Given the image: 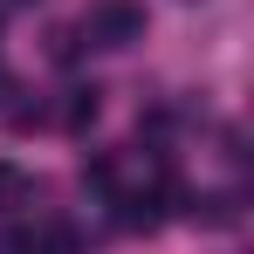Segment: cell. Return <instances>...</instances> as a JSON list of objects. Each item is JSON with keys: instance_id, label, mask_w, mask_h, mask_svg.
<instances>
[{"instance_id": "cell-1", "label": "cell", "mask_w": 254, "mask_h": 254, "mask_svg": "<svg viewBox=\"0 0 254 254\" xmlns=\"http://www.w3.org/2000/svg\"><path fill=\"white\" fill-rule=\"evenodd\" d=\"M83 35L96 48H130V42H144V7L137 0H96L83 14Z\"/></svg>"}, {"instance_id": "cell-2", "label": "cell", "mask_w": 254, "mask_h": 254, "mask_svg": "<svg viewBox=\"0 0 254 254\" xmlns=\"http://www.w3.org/2000/svg\"><path fill=\"white\" fill-rule=\"evenodd\" d=\"M28 199H35V179H28L21 165H7V158H0V213L28 206Z\"/></svg>"}, {"instance_id": "cell-3", "label": "cell", "mask_w": 254, "mask_h": 254, "mask_svg": "<svg viewBox=\"0 0 254 254\" xmlns=\"http://www.w3.org/2000/svg\"><path fill=\"white\" fill-rule=\"evenodd\" d=\"M28 254H76V241H69V227H48L42 241H28Z\"/></svg>"}]
</instances>
